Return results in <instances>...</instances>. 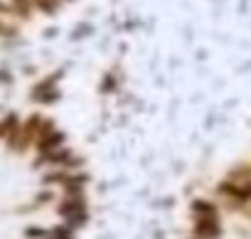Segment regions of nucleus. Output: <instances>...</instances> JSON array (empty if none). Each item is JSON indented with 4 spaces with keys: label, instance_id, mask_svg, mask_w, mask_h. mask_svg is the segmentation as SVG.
Masks as SVG:
<instances>
[{
    "label": "nucleus",
    "instance_id": "1",
    "mask_svg": "<svg viewBox=\"0 0 251 239\" xmlns=\"http://www.w3.org/2000/svg\"><path fill=\"white\" fill-rule=\"evenodd\" d=\"M54 207H57L59 222L69 224L76 232L89 222V200H86V195H59Z\"/></svg>",
    "mask_w": 251,
    "mask_h": 239
},
{
    "label": "nucleus",
    "instance_id": "2",
    "mask_svg": "<svg viewBox=\"0 0 251 239\" xmlns=\"http://www.w3.org/2000/svg\"><path fill=\"white\" fill-rule=\"evenodd\" d=\"M192 237H197V239H222L224 237L222 212L209 214V217H195L192 219Z\"/></svg>",
    "mask_w": 251,
    "mask_h": 239
},
{
    "label": "nucleus",
    "instance_id": "3",
    "mask_svg": "<svg viewBox=\"0 0 251 239\" xmlns=\"http://www.w3.org/2000/svg\"><path fill=\"white\" fill-rule=\"evenodd\" d=\"M32 101H37V104H52V101H57L59 99V89H57V77L52 74V77H45V79H40L35 86H32Z\"/></svg>",
    "mask_w": 251,
    "mask_h": 239
},
{
    "label": "nucleus",
    "instance_id": "4",
    "mask_svg": "<svg viewBox=\"0 0 251 239\" xmlns=\"http://www.w3.org/2000/svg\"><path fill=\"white\" fill-rule=\"evenodd\" d=\"M42 239H76V229H72L64 222H57V224L47 227V232H45Z\"/></svg>",
    "mask_w": 251,
    "mask_h": 239
},
{
    "label": "nucleus",
    "instance_id": "5",
    "mask_svg": "<svg viewBox=\"0 0 251 239\" xmlns=\"http://www.w3.org/2000/svg\"><path fill=\"white\" fill-rule=\"evenodd\" d=\"M113 86H116V81H113L111 77H106V79H103V86H101V89H103V91H108V89H113Z\"/></svg>",
    "mask_w": 251,
    "mask_h": 239
},
{
    "label": "nucleus",
    "instance_id": "6",
    "mask_svg": "<svg viewBox=\"0 0 251 239\" xmlns=\"http://www.w3.org/2000/svg\"><path fill=\"white\" fill-rule=\"evenodd\" d=\"M246 217H249V219H251V207H249V210H246Z\"/></svg>",
    "mask_w": 251,
    "mask_h": 239
}]
</instances>
